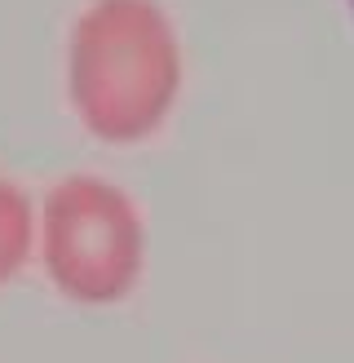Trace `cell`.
I'll return each mask as SVG.
<instances>
[{
    "mask_svg": "<svg viewBox=\"0 0 354 363\" xmlns=\"http://www.w3.org/2000/svg\"><path fill=\"white\" fill-rule=\"evenodd\" d=\"M173 94L169 27L142 0H102L76 31V102L106 138H137Z\"/></svg>",
    "mask_w": 354,
    "mask_h": 363,
    "instance_id": "cell-1",
    "label": "cell"
},
{
    "mask_svg": "<svg viewBox=\"0 0 354 363\" xmlns=\"http://www.w3.org/2000/svg\"><path fill=\"white\" fill-rule=\"evenodd\" d=\"M27 244V204L13 186H0V275H9Z\"/></svg>",
    "mask_w": 354,
    "mask_h": 363,
    "instance_id": "cell-2",
    "label": "cell"
}]
</instances>
